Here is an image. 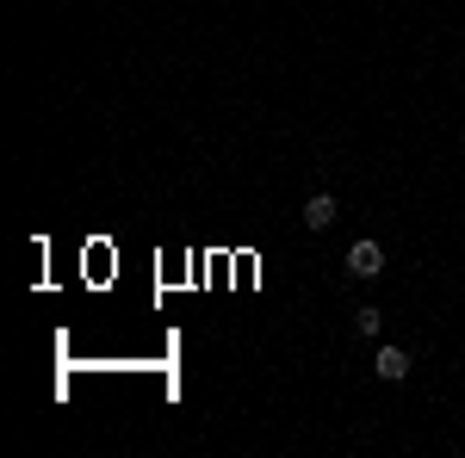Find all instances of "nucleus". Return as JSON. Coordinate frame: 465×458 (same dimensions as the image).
I'll return each instance as SVG.
<instances>
[{
    "instance_id": "2",
    "label": "nucleus",
    "mask_w": 465,
    "mask_h": 458,
    "mask_svg": "<svg viewBox=\"0 0 465 458\" xmlns=\"http://www.w3.org/2000/svg\"><path fill=\"white\" fill-rule=\"evenodd\" d=\"M372 372H379L385 385H403V378H410V353H403V347H379Z\"/></svg>"
},
{
    "instance_id": "4",
    "label": "nucleus",
    "mask_w": 465,
    "mask_h": 458,
    "mask_svg": "<svg viewBox=\"0 0 465 458\" xmlns=\"http://www.w3.org/2000/svg\"><path fill=\"white\" fill-rule=\"evenodd\" d=\"M354 328H360V335H379V328H385V310H372V304H360V310H354Z\"/></svg>"
},
{
    "instance_id": "1",
    "label": "nucleus",
    "mask_w": 465,
    "mask_h": 458,
    "mask_svg": "<svg viewBox=\"0 0 465 458\" xmlns=\"http://www.w3.org/2000/svg\"><path fill=\"white\" fill-rule=\"evenodd\" d=\"M348 273H354V279H379V273H385V248L379 242H354L348 248Z\"/></svg>"
},
{
    "instance_id": "3",
    "label": "nucleus",
    "mask_w": 465,
    "mask_h": 458,
    "mask_svg": "<svg viewBox=\"0 0 465 458\" xmlns=\"http://www.w3.org/2000/svg\"><path fill=\"white\" fill-rule=\"evenodd\" d=\"M329 223H335V199H329V192H317V199L304 205V229H329Z\"/></svg>"
}]
</instances>
